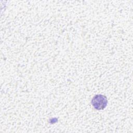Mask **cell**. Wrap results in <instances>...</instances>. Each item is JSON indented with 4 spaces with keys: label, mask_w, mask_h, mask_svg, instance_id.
Instances as JSON below:
<instances>
[{
    "label": "cell",
    "mask_w": 133,
    "mask_h": 133,
    "mask_svg": "<svg viewBox=\"0 0 133 133\" xmlns=\"http://www.w3.org/2000/svg\"><path fill=\"white\" fill-rule=\"evenodd\" d=\"M91 103L95 109L101 110H103L107 107L108 100L105 96L97 95L92 98Z\"/></svg>",
    "instance_id": "1"
}]
</instances>
